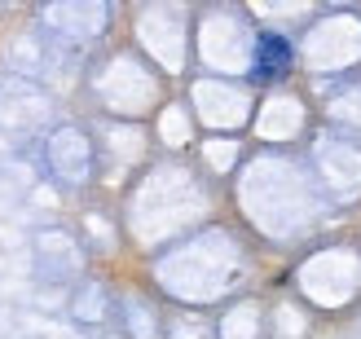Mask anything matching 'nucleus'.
Masks as SVG:
<instances>
[{"mask_svg":"<svg viewBox=\"0 0 361 339\" xmlns=\"http://www.w3.org/2000/svg\"><path fill=\"white\" fill-rule=\"evenodd\" d=\"M291 70V40L278 31H264L256 40V75L260 80H278Z\"/></svg>","mask_w":361,"mask_h":339,"instance_id":"nucleus-1","label":"nucleus"}]
</instances>
